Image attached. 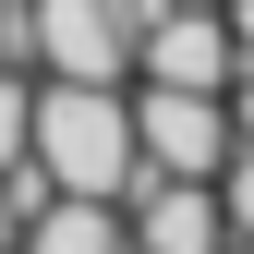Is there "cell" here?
Segmentation results:
<instances>
[{
    "mask_svg": "<svg viewBox=\"0 0 254 254\" xmlns=\"http://www.w3.org/2000/svg\"><path fill=\"white\" fill-rule=\"evenodd\" d=\"M24 61L73 85H121V24L109 0H24Z\"/></svg>",
    "mask_w": 254,
    "mask_h": 254,
    "instance_id": "cell-4",
    "label": "cell"
},
{
    "mask_svg": "<svg viewBox=\"0 0 254 254\" xmlns=\"http://www.w3.org/2000/svg\"><path fill=\"white\" fill-rule=\"evenodd\" d=\"M121 121H133V170H182V182H230V170H242V97L145 85V73H133Z\"/></svg>",
    "mask_w": 254,
    "mask_h": 254,
    "instance_id": "cell-2",
    "label": "cell"
},
{
    "mask_svg": "<svg viewBox=\"0 0 254 254\" xmlns=\"http://www.w3.org/2000/svg\"><path fill=\"white\" fill-rule=\"evenodd\" d=\"M121 242H133V254H242V218H230L218 182L133 170V194H121Z\"/></svg>",
    "mask_w": 254,
    "mask_h": 254,
    "instance_id": "cell-3",
    "label": "cell"
},
{
    "mask_svg": "<svg viewBox=\"0 0 254 254\" xmlns=\"http://www.w3.org/2000/svg\"><path fill=\"white\" fill-rule=\"evenodd\" d=\"M12 254H133V242H121V206H97V194H49V206H24Z\"/></svg>",
    "mask_w": 254,
    "mask_h": 254,
    "instance_id": "cell-5",
    "label": "cell"
},
{
    "mask_svg": "<svg viewBox=\"0 0 254 254\" xmlns=\"http://www.w3.org/2000/svg\"><path fill=\"white\" fill-rule=\"evenodd\" d=\"M24 170L49 182V194H97L121 206L133 194V121H121V85H24Z\"/></svg>",
    "mask_w": 254,
    "mask_h": 254,
    "instance_id": "cell-1",
    "label": "cell"
}]
</instances>
